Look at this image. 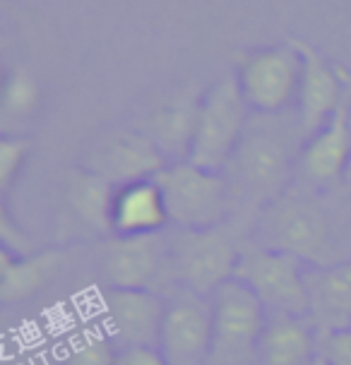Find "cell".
Returning <instances> with one entry per match:
<instances>
[{"mask_svg":"<svg viewBox=\"0 0 351 365\" xmlns=\"http://www.w3.org/2000/svg\"><path fill=\"white\" fill-rule=\"evenodd\" d=\"M263 247L303 259L305 264L330 267L332 221L317 200L301 192H282L268 202L260 219Z\"/></svg>","mask_w":351,"mask_h":365,"instance_id":"6da1fadb","label":"cell"},{"mask_svg":"<svg viewBox=\"0 0 351 365\" xmlns=\"http://www.w3.org/2000/svg\"><path fill=\"white\" fill-rule=\"evenodd\" d=\"M212 351L207 365H258V344L268 308L248 284L233 277L210 296Z\"/></svg>","mask_w":351,"mask_h":365,"instance_id":"7a4b0ae2","label":"cell"},{"mask_svg":"<svg viewBox=\"0 0 351 365\" xmlns=\"http://www.w3.org/2000/svg\"><path fill=\"white\" fill-rule=\"evenodd\" d=\"M248 103L240 94L236 77H224L200 96L198 118L188 159L190 164L222 173L245 135Z\"/></svg>","mask_w":351,"mask_h":365,"instance_id":"3957f363","label":"cell"},{"mask_svg":"<svg viewBox=\"0 0 351 365\" xmlns=\"http://www.w3.org/2000/svg\"><path fill=\"white\" fill-rule=\"evenodd\" d=\"M171 224L183 231L222 226L231 214V185L219 171L176 161L157 175Z\"/></svg>","mask_w":351,"mask_h":365,"instance_id":"277c9868","label":"cell"},{"mask_svg":"<svg viewBox=\"0 0 351 365\" xmlns=\"http://www.w3.org/2000/svg\"><path fill=\"white\" fill-rule=\"evenodd\" d=\"M236 279L248 284L265 308L275 315L313 317L308 267L303 259L279 250L258 247V250L240 255Z\"/></svg>","mask_w":351,"mask_h":365,"instance_id":"5b68a950","label":"cell"},{"mask_svg":"<svg viewBox=\"0 0 351 365\" xmlns=\"http://www.w3.org/2000/svg\"><path fill=\"white\" fill-rule=\"evenodd\" d=\"M301 53L291 38L282 46L245 51L238 61V87L248 108L258 113H279L298 99Z\"/></svg>","mask_w":351,"mask_h":365,"instance_id":"8992f818","label":"cell"},{"mask_svg":"<svg viewBox=\"0 0 351 365\" xmlns=\"http://www.w3.org/2000/svg\"><path fill=\"white\" fill-rule=\"evenodd\" d=\"M240 252L222 226L205 231H183L173 245L178 279L195 296L210 298L219 286L236 277Z\"/></svg>","mask_w":351,"mask_h":365,"instance_id":"52a82bcc","label":"cell"},{"mask_svg":"<svg viewBox=\"0 0 351 365\" xmlns=\"http://www.w3.org/2000/svg\"><path fill=\"white\" fill-rule=\"evenodd\" d=\"M171 164L157 142L140 130H116L84 156V168L103 175L116 187L126 182L157 178Z\"/></svg>","mask_w":351,"mask_h":365,"instance_id":"ba28073f","label":"cell"},{"mask_svg":"<svg viewBox=\"0 0 351 365\" xmlns=\"http://www.w3.org/2000/svg\"><path fill=\"white\" fill-rule=\"evenodd\" d=\"M159 351L171 365H207L212 351V303L203 296H180L166 303Z\"/></svg>","mask_w":351,"mask_h":365,"instance_id":"9c48e42d","label":"cell"},{"mask_svg":"<svg viewBox=\"0 0 351 365\" xmlns=\"http://www.w3.org/2000/svg\"><path fill=\"white\" fill-rule=\"evenodd\" d=\"M296 51L301 53V84H298V113H301V130L305 135H315L325 123L335 115V110L347 99V75L340 65L330 63L322 53L301 38H291Z\"/></svg>","mask_w":351,"mask_h":365,"instance_id":"30bf717a","label":"cell"},{"mask_svg":"<svg viewBox=\"0 0 351 365\" xmlns=\"http://www.w3.org/2000/svg\"><path fill=\"white\" fill-rule=\"evenodd\" d=\"M238 185L258 200L272 202L291 178V161L284 142L272 133H245L231 159Z\"/></svg>","mask_w":351,"mask_h":365,"instance_id":"8fae6325","label":"cell"},{"mask_svg":"<svg viewBox=\"0 0 351 365\" xmlns=\"http://www.w3.org/2000/svg\"><path fill=\"white\" fill-rule=\"evenodd\" d=\"M166 303L149 289H108L103 296V322L121 346H159Z\"/></svg>","mask_w":351,"mask_h":365,"instance_id":"7c38bea8","label":"cell"},{"mask_svg":"<svg viewBox=\"0 0 351 365\" xmlns=\"http://www.w3.org/2000/svg\"><path fill=\"white\" fill-rule=\"evenodd\" d=\"M171 224L166 200L157 178L135 180L116 187L111 212L113 238H149Z\"/></svg>","mask_w":351,"mask_h":365,"instance_id":"4fadbf2b","label":"cell"},{"mask_svg":"<svg viewBox=\"0 0 351 365\" xmlns=\"http://www.w3.org/2000/svg\"><path fill=\"white\" fill-rule=\"evenodd\" d=\"M351 159V123L349 99L335 110V115L315 135L308 137L301 152V168L317 185H327L342 178Z\"/></svg>","mask_w":351,"mask_h":365,"instance_id":"5bb4252c","label":"cell"},{"mask_svg":"<svg viewBox=\"0 0 351 365\" xmlns=\"http://www.w3.org/2000/svg\"><path fill=\"white\" fill-rule=\"evenodd\" d=\"M101 274L111 289H147L159 272V250L149 238H111L101 247Z\"/></svg>","mask_w":351,"mask_h":365,"instance_id":"9a60e30c","label":"cell"},{"mask_svg":"<svg viewBox=\"0 0 351 365\" xmlns=\"http://www.w3.org/2000/svg\"><path fill=\"white\" fill-rule=\"evenodd\" d=\"M315 329L308 317L275 315L258 344V365H313Z\"/></svg>","mask_w":351,"mask_h":365,"instance_id":"2e32d148","label":"cell"},{"mask_svg":"<svg viewBox=\"0 0 351 365\" xmlns=\"http://www.w3.org/2000/svg\"><path fill=\"white\" fill-rule=\"evenodd\" d=\"M61 259L63 255L56 250L17 255L10 247H3L0 250V301L10 305L34 298L51 282V277L61 267Z\"/></svg>","mask_w":351,"mask_h":365,"instance_id":"e0dca14e","label":"cell"},{"mask_svg":"<svg viewBox=\"0 0 351 365\" xmlns=\"http://www.w3.org/2000/svg\"><path fill=\"white\" fill-rule=\"evenodd\" d=\"M313 317L327 331L351 324V259L308 274Z\"/></svg>","mask_w":351,"mask_h":365,"instance_id":"ac0fdd59","label":"cell"},{"mask_svg":"<svg viewBox=\"0 0 351 365\" xmlns=\"http://www.w3.org/2000/svg\"><path fill=\"white\" fill-rule=\"evenodd\" d=\"M200 96L178 94L173 99L159 103L154 108L152 118H149V137L159 145L166 159L176 161L188 159V149H190L195 118H198Z\"/></svg>","mask_w":351,"mask_h":365,"instance_id":"d6986e66","label":"cell"},{"mask_svg":"<svg viewBox=\"0 0 351 365\" xmlns=\"http://www.w3.org/2000/svg\"><path fill=\"white\" fill-rule=\"evenodd\" d=\"M116 185L103 175L77 166L68 180V205L84 226L96 233H111Z\"/></svg>","mask_w":351,"mask_h":365,"instance_id":"ffe728a7","label":"cell"},{"mask_svg":"<svg viewBox=\"0 0 351 365\" xmlns=\"http://www.w3.org/2000/svg\"><path fill=\"white\" fill-rule=\"evenodd\" d=\"M41 89L24 68H15L5 80L3 89V115L5 118H27L39 108Z\"/></svg>","mask_w":351,"mask_h":365,"instance_id":"44dd1931","label":"cell"},{"mask_svg":"<svg viewBox=\"0 0 351 365\" xmlns=\"http://www.w3.org/2000/svg\"><path fill=\"white\" fill-rule=\"evenodd\" d=\"M27 154L29 140L3 135V140H0V187L3 190H10V185L15 182L17 173L22 171L24 161H27Z\"/></svg>","mask_w":351,"mask_h":365,"instance_id":"7402d4cb","label":"cell"},{"mask_svg":"<svg viewBox=\"0 0 351 365\" xmlns=\"http://www.w3.org/2000/svg\"><path fill=\"white\" fill-rule=\"evenodd\" d=\"M116 351L111 339L106 336H89L77 344V349L70 354L68 365H113Z\"/></svg>","mask_w":351,"mask_h":365,"instance_id":"603a6c76","label":"cell"},{"mask_svg":"<svg viewBox=\"0 0 351 365\" xmlns=\"http://www.w3.org/2000/svg\"><path fill=\"white\" fill-rule=\"evenodd\" d=\"M320 356L327 361V365H351V324L325 334Z\"/></svg>","mask_w":351,"mask_h":365,"instance_id":"cb8c5ba5","label":"cell"},{"mask_svg":"<svg viewBox=\"0 0 351 365\" xmlns=\"http://www.w3.org/2000/svg\"><path fill=\"white\" fill-rule=\"evenodd\" d=\"M113 365H171L159 346H121L116 349Z\"/></svg>","mask_w":351,"mask_h":365,"instance_id":"d4e9b609","label":"cell"},{"mask_svg":"<svg viewBox=\"0 0 351 365\" xmlns=\"http://www.w3.org/2000/svg\"><path fill=\"white\" fill-rule=\"evenodd\" d=\"M313 365H327V361H325V358L320 356V354H317V358H315V363Z\"/></svg>","mask_w":351,"mask_h":365,"instance_id":"484cf974","label":"cell"}]
</instances>
